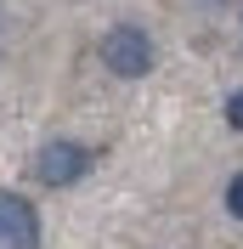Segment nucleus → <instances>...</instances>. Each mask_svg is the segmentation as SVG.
I'll return each instance as SVG.
<instances>
[{
	"label": "nucleus",
	"mask_w": 243,
	"mask_h": 249,
	"mask_svg": "<svg viewBox=\"0 0 243 249\" xmlns=\"http://www.w3.org/2000/svg\"><path fill=\"white\" fill-rule=\"evenodd\" d=\"M102 62H107V74H119V79H141V74H153V62H158L153 34L136 29V23L107 29V34H102Z\"/></svg>",
	"instance_id": "nucleus-1"
},
{
	"label": "nucleus",
	"mask_w": 243,
	"mask_h": 249,
	"mask_svg": "<svg viewBox=\"0 0 243 249\" xmlns=\"http://www.w3.org/2000/svg\"><path fill=\"white\" fill-rule=\"evenodd\" d=\"M85 170H91V147H85V142H46V147L34 153L40 187H74Z\"/></svg>",
	"instance_id": "nucleus-2"
},
{
	"label": "nucleus",
	"mask_w": 243,
	"mask_h": 249,
	"mask_svg": "<svg viewBox=\"0 0 243 249\" xmlns=\"http://www.w3.org/2000/svg\"><path fill=\"white\" fill-rule=\"evenodd\" d=\"M0 244H12V249H34L40 244V215L17 193H0Z\"/></svg>",
	"instance_id": "nucleus-3"
},
{
	"label": "nucleus",
	"mask_w": 243,
	"mask_h": 249,
	"mask_svg": "<svg viewBox=\"0 0 243 249\" xmlns=\"http://www.w3.org/2000/svg\"><path fill=\"white\" fill-rule=\"evenodd\" d=\"M226 210H232V221H243V170L226 181Z\"/></svg>",
	"instance_id": "nucleus-4"
},
{
	"label": "nucleus",
	"mask_w": 243,
	"mask_h": 249,
	"mask_svg": "<svg viewBox=\"0 0 243 249\" xmlns=\"http://www.w3.org/2000/svg\"><path fill=\"white\" fill-rule=\"evenodd\" d=\"M226 124H232V130L243 136V85H238V91L226 96Z\"/></svg>",
	"instance_id": "nucleus-5"
}]
</instances>
